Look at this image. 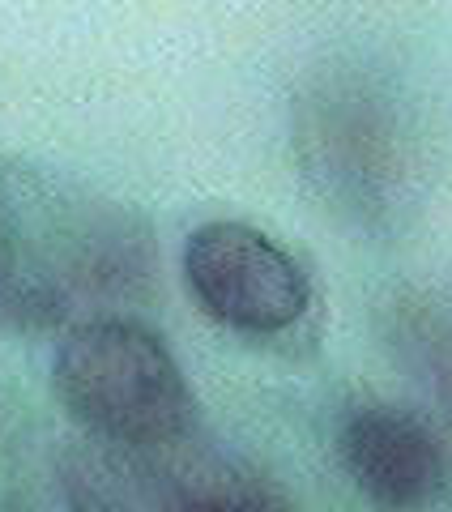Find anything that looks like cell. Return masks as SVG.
I'll return each mask as SVG.
<instances>
[{"instance_id":"1","label":"cell","mask_w":452,"mask_h":512,"mask_svg":"<svg viewBox=\"0 0 452 512\" xmlns=\"http://www.w3.org/2000/svg\"><path fill=\"white\" fill-rule=\"evenodd\" d=\"M154 269L145 218L77 175L0 158V320L56 329L133 299Z\"/></svg>"},{"instance_id":"2","label":"cell","mask_w":452,"mask_h":512,"mask_svg":"<svg viewBox=\"0 0 452 512\" xmlns=\"http://www.w3.org/2000/svg\"><path fill=\"white\" fill-rule=\"evenodd\" d=\"M60 406L107 444H171L192 427V389L167 342L137 320L94 316L52 359Z\"/></svg>"},{"instance_id":"3","label":"cell","mask_w":452,"mask_h":512,"mask_svg":"<svg viewBox=\"0 0 452 512\" xmlns=\"http://www.w3.org/2000/svg\"><path fill=\"white\" fill-rule=\"evenodd\" d=\"M184 282L218 325L239 333H282L312 303L308 274L278 239L226 218L188 235Z\"/></svg>"},{"instance_id":"4","label":"cell","mask_w":452,"mask_h":512,"mask_svg":"<svg viewBox=\"0 0 452 512\" xmlns=\"http://www.w3.org/2000/svg\"><path fill=\"white\" fill-rule=\"evenodd\" d=\"M337 457L350 483L384 512H427L448 487V457L418 414L363 402L337 423Z\"/></svg>"},{"instance_id":"5","label":"cell","mask_w":452,"mask_h":512,"mask_svg":"<svg viewBox=\"0 0 452 512\" xmlns=\"http://www.w3.org/2000/svg\"><path fill=\"white\" fill-rule=\"evenodd\" d=\"M167 512H295V508L256 487H214V491H197L188 500L171 504Z\"/></svg>"}]
</instances>
